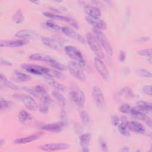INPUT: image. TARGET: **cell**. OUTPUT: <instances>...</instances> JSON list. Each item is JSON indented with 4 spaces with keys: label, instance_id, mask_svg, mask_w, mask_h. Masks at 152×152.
<instances>
[{
    "label": "cell",
    "instance_id": "1",
    "mask_svg": "<svg viewBox=\"0 0 152 152\" xmlns=\"http://www.w3.org/2000/svg\"><path fill=\"white\" fill-rule=\"evenodd\" d=\"M21 68L34 75H45L46 77H50L54 79L59 78L62 77V74L59 71L38 65L23 64L21 65Z\"/></svg>",
    "mask_w": 152,
    "mask_h": 152
},
{
    "label": "cell",
    "instance_id": "2",
    "mask_svg": "<svg viewBox=\"0 0 152 152\" xmlns=\"http://www.w3.org/2000/svg\"><path fill=\"white\" fill-rule=\"evenodd\" d=\"M64 50L66 55L72 59L74 60L81 66H83L86 65V60L77 48L73 46L68 45L64 48Z\"/></svg>",
    "mask_w": 152,
    "mask_h": 152
},
{
    "label": "cell",
    "instance_id": "3",
    "mask_svg": "<svg viewBox=\"0 0 152 152\" xmlns=\"http://www.w3.org/2000/svg\"><path fill=\"white\" fill-rule=\"evenodd\" d=\"M86 41L91 49L96 53L98 58L103 59L104 58V53L102 48L93 33L88 32L86 35Z\"/></svg>",
    "mask_w": 152,
    "mask_h": 152
},
{
    "label": "cell",
    "instance_id": "4",
    "mask_svg": "<svg viewBox=\"0 0 152 152\" xmlns=\"http://www.w3.org/2000/svg\"><path fill=\"white\" fill-rule=\"evenodd\" d=\"M93 33L100 43L101 46H102L106 52L110 56L113 55V48L110 43L109 41L108 40L106 36L103 34L101 30L93 28Z\"/></svg>",
    "mask_w": 152,
    "mask_h": 152
},
{
    "label": "cell",
    "instance_id": "5",
    "mask_svg": "<svg viewBox=\"0 0 152 152\" xmlns=\"http://www.w3.org/2000/svg\"><path fill=\"white\" fill-rule=\"evenodd\" d=\"M13 97L21 101L24 106L30 110L34 111L37 109V104L36 101L28 94L14 93L13 94Z\"/></svg>",
    "mask_w": 152,
    "mask_h": 152
},
{
    "label": "cell",
    "instance_id": "6",
    "mask_svg": "<svg viewBox=\"0 0 152 152\" xmlns=\"http://www.w3.org/2000/svg\"><path fill=\"white\" fill-rule=\"evenodd\" d=\"M69 95L71 99L79 108L81 109L84 107L85 103V95L81 89L77 86L75 87L71 91Z\"/></svg>",
    "mask_w": 152,
    "mask_h": 152
},
{
    "label": "cell",
    "instance_id": "7",
    "mask_svg": "<svg viewBox=\"0 0 152 152\" xmlns=\"http://www.w3.org/2000/svg\"><path fill=\"white\" fill-rule=\"evenodd\" d=\"M69 73L77 80L84 81L86 80V77L82 70L81 66L74 61H71L67 66Z\"/></svg>",
    "mask_w": 152,
    "mask_h": 152
},
{
    "label": "cell",
    "instance_id": "8",
    "mask_svg": "<svg viewBox=\"0 0 152 152\" xmlns=\"http://www.w3.org/2000/svg\"><path fill=\"white\" fill-rule=\"evenodd\" d=\"M43 14L48 18L65 21V22L68 23L69 24H70L71 26H72L73 27H74L76 29H78V27H79V25H78V22L74 18H73L71 17L55 14L54 13H52V12H48V11L44 12L43 13Z\"/></svg>",
    "mask_w": 152,
    "mask_h": 152
},
{
    "label": "cell",
    "instance_id": "9",
    "mask_svg": "<svg viewBox=\"0 0 152 152\" xmlns=\"http://www.w3.org/2000/svg\"><path fill=\"white\" fill-rule=\"evenodd\" d=\"M69 145L64 142L58 143H49L42 145L39 147V148L44 151L51 152L55 151L65 150L69 148Z\"/></svg>",
    "mask_w": 152,
    "mask_h": 152
},
{
    "label": "cell",
    "instance_id": "10",
    "mask_svg": "<svg viewBox=\"0 0 152 152\" xmlns=\"http://www.w3.org/2000/svg\"><path fill=\"white\" fill-rule=\"evenodd\" d=\"M92 96L96 106L99 109H102L104 104V98L101 89L97 86L92 88Z\"/></svg>",
    "mask_w": 152,
    "mask_h": 152
},
{
    "label": "cell",
    "instance_id": "11",
    "mask_svg": "<svg viewBox=\"0 0 152 152\" xmlns=\"http://www.w3.org/2000/svg\"><path fill=\"white\" fill-rule=\"evenodd\" d=\"M94 64H95L96 69L97 70L99 74L102 76V77L103 79L106 80H108L109 78V72L105 64H104L102 59L97 56L94 58Z\"/></svg>",
    "mask_w": 152,
    "mask_h": 152
},
{
    "label": "cell",
    "instance_id": "12",
    "mask_svg": "<svg viewBox=\"0 0 152 152\" xmlns=\"http://www.w3.org/2000/svg\"><path fill=\"white\" fill-rule=\"evenodd\" d=\"M61 32H62L66 36L78 41L80 43H84L85 42L84 39L78 33H77L75 30H74L73 28H71V27L67 26L61 27Z\"/></svg>",
    "mask_w": 152,
    "mask_h": 152
},
{
    "label": "cell",
    "instance_id": "13",
    "mask_svg": "<svg viewBox=\"0 0 152 152\" xmlns=\"http://www.w3.org/2000/svg\"><path fill=\"white\" fill-rule=\"evenodd\" d=\"M132 116H134L135 118H137L142 121H143L145 124L150 127H151L152 125V122L151 119L150 118L148 115H147L144 112L140 111L138 110L136 107H131L130 113H129Z\"/></svg>",
    "mask_w": 152,
    "mask_h": 152
},
{
    "label": "cell",
    "instance_id": "14",
    "mask_svg": "<svg viewBox=\"0 0 152 152\" xmlns=\"http://www.w3.org/2000/svg\"><path fill=\"white\" fill-rule=\"evenodd\" d=\"M29 59L31 61H38L44 62L49 65H51L53 62L56 61V60L52 56L41 53H33L29 56Z\"/></svg>",
    "mask_w": 152,
    "mask_h": 152
},
{
    "label": "cell",
    "instance_id": "15",
    "mask_svg": "<svg viewBox=\"0 0 152 152\" xmlns=\"http://www.w3.org/2000/svg\"><path fill=\"white\" fill-rule=\"evenodd\" d=\"M41 40L45 45L53 49L59 50L62 46V42L57 39L53 37H42Z\"/></svg>",
    "mask_w": 152,
    "mask_h": 152
},
{
    "label": "cell",
    "instance_id": "16",
    "mask_svg": "<svg viewBox=\"0 0 152 152\" xmlns=\"http://www.w3.org/2000/svg\"><path fill=\"white\" fill-rule=\"evenodd\" d=\"M28 41L22 39H13L0 40V48L20 47L27 44Z\"/></svg>",
    "mask_w": 152,
    "mask_h": 152
},
{
    "label": "cell",
    "instance_id": "17",
    "mask_svg": "<svg viewBox=\"0 0 152 152\" xmlns=\"http://www.w3.org/2000/svg\"><path fill=\"white\" fill-rule=\"evenodd\" d=\"M15 36L18 38H20V39L27 40L28 39L36 38L38 36V34L37 33L28 29H23L17 31L15 33Z\"/></svg>",
    "mask_w": 152,
    "mask_h": 152
},
{
    "label": "cell",
    "instance_id": "18",
    "mask_svg": "<svg viewBox=\"0 0 152 152\" xmlns=\"http://www.w3.org/2000/svg\"><path fill=\"white\" fill-rule=\"evenodd\" d=\"M86 20L93 26V28H96L99 30H105L107 27L106 24L103 20L99 17H86Z\"/></svg>",
    "mask_w": 152,
    "mask_h": 152
},
{
    "label": "cell",
    "instance_id": "19",
    "mask_svg": "<svg viewBox=\"0 0 152 152\" xmlns=\"http://www.w3.org/2000/svg\"><path fill=\"white\" fill-rule=\"evenodd\" d=\"M126 126L128 130L137 133H143L145 131L144 126L140 122L136 121H126Z\"/></svg>",
    "mask_w": 152,
    "mask_h": 152
},
{
    "label": "cell",
    "instance_id": "20",
    "mask_svg": "<svg viewBox=\"0 0 152 152\" xmlns=\"http://www.w3.org/2000/svg\"><path fill=\"white\" fill-rule=\"evenodd\" d=\"M65 125L62 122L58 123H51L48 124L41 126V128L43 130L48 131L50 132H59L63 129Z\"/></svg>",
    "mask_w": 152,
    "mask_h": 152
},
{
    "label": "cell",
    "instance_id": "21",
    "mask_svg": "<svg viewBox=\"0 0 152 152\" xmlns=\"http://www.w3.org/2000/svg\"><path fill=\"white\" fill-rule=\"evenodd\" d=\"M91 134L89 133H85L80 135L79 142L81 146L83 152H89L88 145L91 140Z\"/></svg>",
    "mask_w": 152,
    "mask_h": 152
},
{
    "label": "cell",
    "instance_id": "22",
    "mask_svg": "<svg viewBox=\"0 0 152 152\" xmlns=\"http://www.w3.org/2000/svg\"><path fill=\"white\" fill-rule=\"evenodd\" d=\"M84 9L86 13L89 17H99L101 15L100 10L96 6L87 5L84 6Z\"/></svg>",
    "mask_w": 152,
    "mask_h": 152
},
{
    "label": "cell",
    "instance_id": "23",
    "mask_svg": "<svg viewBox=\"0 0 152 152\" xmlns=\"http://www.w3.org/2000/svg\"><path fill=\"white\" fill-rule=\"evenodd\" d=\"M45 80L48 84L53 87L56 91H58L59 92L60 91L64 92L66 90V88L64 85H62V84H61L60 83L55 80L54 78H50V77H45Z\"/></svg>",
    "mask_w": 152,
    "mask_h": 152
},
{
    "label": "cell",
    "instance_id": "24",
    "mask_svg": "<svg viewBox=\"0 0 152 152\" xmlns=\"http://www.w3.org/2000/svg\"><path fill=\"white\" fill-rule=\"evenodd\" d=\"M41 134H34L33 135L27 136L26 137H22L20 138H17L14 141V142L15 144H27L32 141H34L37 139L39 138L40 137Z\"/></svg>",
    "mask_w": 152,
    "mask_h": 152
},
{
    "label": "cell",
    "instance_id": "25",
    "mask_svg": "<svg viewBox=\"0 0 152 152\" xmlns=\"http://www.w3.org/2000/svg\"><path fill=\"white\" fill-rule=\"evenodd\" d=\"M126 121L125 119H124V118L120 119V122L118 124V125L116 126V127L121 134L125 137H128L129 136L130 134L126 126Z\"/></svg>",
    "mask_w": 152,
    "mask_h": 152
},
{
    "label": "cell",
    "instance_id": "26",
    "mask_svg": "<svg viewBox=\"0 0 152 152\" xmlns=\"http://www.w3.org/2000/svg\"><path fill=\"white\" fill-rule=\"evenodd\" d=\"M136 107L141 112H150L151 110V103L145 101H138L136 103Z\"/></svg>",
    "mask_w": 152,
    "mask_h": 152
},
{
    "label": "cell",
    "instance_id": "27",
    "mask_svg": "<svg viewBox=\"0 0 152 152\" xmlns=\"http://www.w3.org/2000/svg\"><path fill=\"white\" fill-rule=\"evenodd\" d=\"M18 118L20 122L26 123L32 119L31 115L24 110H21L18 114Z\"/></svg>",
    "mask_w": 152,
    "mask_h": 152
},
{
    "label": "cell",
    "instance_id": "28",
    "mask_svg": "<svg viewBox=\"0 0 152 152\" xmlns=\"http://www.w3.org/2000/svg\"><path fill=\"white\" fill-rule=\"evenodd\" d=\"M52 94L53 96V97L56 99V100L58 102V104L61 106V107L64 108L66 104V101L64 97L60 93V92L56 90L53 91L52 93Z\"/></svg>",
    "mask_w": 152,
    "mask_h": 152
},
{
    "label": "cell",
    "instance_id": "29",
    "mask_svg": "<svg viewBox=\"0 0 152 152\" xmlns=\"http://www.w3.org/2000/svg\"><path fill=\"white\" fill-rule=\"evenodd\" d=\"M12 20L17 24H20L24 20L23 13L20 9L17 10V11L15 12L12 17Z\"/></svg>",
    "mask_w": 152,
    "mask_h": 152
},
{
    "label": "cell",
    "instance_id": "30",
    "mask_svg": "<svg viewBox=\"0 0 152 152\" xmlns=\"http://www.w3.org/2000/svg\"><path fill=\"white\" fill-rule=\"evenodd\" d=\"M15 77L20 81H26L30 79V75L19 71H15L14 72Z\"/></svg>",
    "mask_w": 152,
    "mask_h": 152
},
{
    "label": "cell",
    "instance_id": "31",
    "mask_svg": "<svg viewBox=\"0 0 152 152\" xmlns=\"http://www.w3.org/2000/svg\"><path fill=\"white\" fill-rule=\"evenodd\" d=\"M45 26L46 28L55 31L61 32V27L59 25L56 24L55 23H53L50 21H48L45 23Z\"/></svg>",
    "mask_w": 152,
    "mask_h": 152
},
{
    "label": "cell",
    "instance_id": "32",
    "mask_svg": "<svg viewBox=\"0 0 152 152\" xmlns=\"http://www.w3.org/2000/svg\"><path fill=\"white\" fill-rule=\"evenodd\" d=\"M120 93L121 95L127 97V98H134L135 97V94L132 91V90L129 87H124L121 90Z\"/></svg>",
    "mask_w": 152,
    "mask_h": 152
},
{
    "label": "cell",
    "instance_id": "33",
    "mask_svg": "<svg viewBox=\"0 0 152 152\" xmlns=\"http://www.w3.org/2000/svg\"><path fill=\"white\" fill-rule=\"evenodd\" d=\"M49 105H50L49 103H48L44 101H40L39 106V109L40 112L43 114L47 113L49 109Z\"/></svg>",
    "mask_w": 152,
    "mask_h": 152
},
{
    "label": "cell",
    "instance_id": "34",
    "mask_svg": "<svg viewBox=\"0 0 152 152\" xmlns=\"http://www.w3.org/2000/svg\"><path fill=\"white\" fill-rule=\"evenodd\" d=\"M12 106V103L5 99H0V111L5 110Z\"/></svg>",
    "mask_w": 152,
    "mask_h": 152
},
{
    "label": "cell",
    "instance_id": "35",
    "mask_svg": "<svg viewBox=\"0 0 152 152\" xmlns=\"http://www.w3.org/2000/svg\"><path fill=\"white\" fill-rule=\"evenodd\" d=\"M80 118L81 121L83 122V123L85 125H87L90 121V118L88 113L87 112L84 110L81 111L80 113Z\"/></svg>",
    "mask_w": 152,
    "mask_h": 152
},
{
    "label": "cell",
    "instance_id": "36",
    "mask_svg": "<svg viewBox=\"0 0 152 152\" xmlns=\"http://www.w3.org/2000/svg\"><path fill=\"white\" fill-rule=\"evenodd\" d=\"M151 53L152 50L151 48H146L144 49L140 50L137 52V53L142 56H147L148 58L150 56H151Z\"/></svg>",
    "mask_w": 152,
    "mask_h": 152
},
{
    "label": "cell",
    "instance_id": "37",
    "mask_svg": "<svg viewBox=\"0 0 152 152\" xmlns=\"http://www.w3.org/2000/svg\"><path fill=\"white\" fill-rule=\"evenodd\" d=\"M131 106L128 104V103H124V104H122L120 107H119V110L121 112H122V113H126V114H128V113H130V111H131Z\"/></svg>",
    "mask_w": 152,
    "mask_h": 152
},
{
    "label": "cell",
    "instance_id": "38",
    "mask_svg": "<svg viewBox=\"0 0 152 152\" xmlns=\"http://www.w3.org/2000/svg\"><path fill=\"white\" fill-rule=\"evenodd\" d=\"M138 72L141 76H142L143 77L151 78L152 76L151 72H150L149 71L145 69H139L138 70Z\"/></svg>",
    "mask_w": 152,
    "mask_h": 152
},
{
    "label": "cell",
    "instance_id": "39",
    "mask_svg": "<svg viewBox=\"0 0 152 152\" xmlns=\"http://www.w3.org/2000/svg\"><path fill=\"white\" fill-rule=\"evenodd\" d=\"M60 117L61 119V122L64 123L65 125L68 122V118H67V113L66 111L64 110V109H62L61 113H60Z\"/></svg>",
    "mask_w": 152,
    "mask_h": 152
},
{
    "label": "cell",
    "instance_id": "40",
    "mask_svg": "<svg viewBox=\"0 0 152 152\" xmlns=\"http://www.w3.org/2000/svg\"><path fill=\"white\" fill-rule=\"evenodd\" d=\"M4 84L5 85V86H6V87H7L13 89V90H19V89H20V87L18 86H17V85H16V84H14V83H12L10 81H8V80L6 81L5 82H4Z\"/></svg>",
    "mask_w": 152,
    "mask_h": 152
},
{
    "label": "cell",
    "instance_id": "41",
    "mask_svg": "<svg viewBox=\"0 0 152 152\" xmlns=\"http://www.w3.org/2000/svg\"><path fill=\"white\" fill-rule=\"evenodd\" d=\"M99 144H100V146L102 148V150H103V152H107V150H108V148H107V144L106 142V141H104V140L102 138H101L100 140H99Z\"/></svg>",
    "mask_w": 152,
    "mask_h": 152
},
{
    "label": "cell",
    "instance_id": "42",
    "mask_svg": "<svg viewBox=\"0 0 152 152\" xmlns=\"http://www.w3.org/2000/svg\"><path fill=\"white\" fill-rule=\"evenodd\" d=\"M142 91L144 93L148 96H151V86L150 85L144 86L142 88Z\"/></svg>",
    "mask_w": 152,
    "mask_h": 152
},
{
    "label": "cell",
    "instance_id": "43",
    "mask_svg": "<svg viewBox=\"0 0 152 152\" xmlns=\"http://www.w3.org/2000/svg\"><path fill=\"white\" fill-rule=\"evenodd\" d=\"M111 121H112V124L114 126H116L120 122V118L119 117H118L117 116H116V115H113L111 118Z\"/></svg>",
    "mask_w": 152,
    "mask_h": 152
},
{
    "label": "cell",
    "instance_id": "44",
    "mask_svg": "<svg viewBox=\"0 0 152 152\" xmlns=\"http://www.w3.org/2000/svg\"><path fill=\"white\" fill-rule=\"evenodd\" d=\"M0 64L5 66H11L12 65V64L9 61L2 58H0Z\"/></svg>",
    "mask_w": 152,
    "mask_h": 152
},
{
    "label": "cell",
    "instance_id": "45",
    "mask_svg": "<svg viewBox=\"0 0 152 152\" xmlns=\"http://www.w3.org/2000/svg\"><path fill=\"white\" fill-rule=\"evenodd\" d=\"M126 59V53L124 51L121 50L119 53V60L121 62H124Z\"/></svg>",
    "mask_w": 152,
    "mask_h": 152
},
{
    "label": "cell",
    "instance_id": "46",
    "mask_svg": "<svg viewBox=\"0 0 152 152\" xmlns=\"http://www.w3.org/2000/svg\"><path fill=\"white\" fill-rule=\"evenodd\" d=\"M6 81H7V78L5 77V76L4 75H3L2 74L0 73V81L1 82H3V83L4 82H5Z\"/></svg>",
    "mask_w": 152,
    "mask_h": 152
},
{
    "label": "cell",
    "instance_id": "47",
    "mask_svg": "<svg viewBox=\"0 0 152 152\" xmlns=\"http://www.w3.org/2000/svg\"><path fill=\"white\" fill-rule=\"evenodd\" d=\"M120 152H129V148L128 147H124L121 149Z\"/></svg>",
    "mask_w": 152,
    "mask_h": 152
},
{
    "label": "cell",
    "instance_id": "48",
    "mask_svg": "<svg viewBox=\"0 0 152 152\" xmlns=\"http://www.w3.org/2000/svg\"><path fill=\"white\" fill-rule=\"evenodd\" d=\"M4 140H2V139H0V148L2 147V145H3V144H4Z\"/></svg>",
    "mask_w": 152,
    "mask_h": 152
},
{
    "label": "cell",
    "instance_id": "49",
    "mask_svg": "<svg viewBox=\"0 0 152 152\" xmlns=\"http://www.w3.org/2000/svg\"><path fill=\"white\" fill-rule=\"evenodd\" d=\"M136 152H140V150H137Z\"/></svg>",
    "mask_w": 152,
    "mask_h": 152
},
{
    "label": "cell",
    "instance_id": "50",
    "mask_svg": "<svg viewBox=\"0 0 152 152\" xmlns=\"http://www.w3.org/2000/svg\"><path fill=\"white\" fill-rule=\"evenodd\" d=\"M148 152H151V150H149Z\"/></svg>",
    "mask_w": 152,
    "mask_h": 152
},
{
    "label": "cell",
    "instance_id": "51",
    "mask_svg": "<svg viewBox=\"0 0 152 152\" xmlns=\"http://www.w3.org/2000/svg\"><path fill=\"white\" fill-rule=\"evenodd\" d=\"M1 87H1V86H0V88H1Z\"/></svg>",
    "mask_w": 152,
    "mask_h": 152
}]
</instances>
